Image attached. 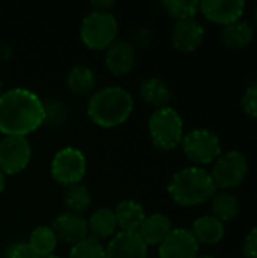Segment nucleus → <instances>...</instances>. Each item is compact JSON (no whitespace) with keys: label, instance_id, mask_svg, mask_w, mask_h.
I'll return each mask as SVG.
<instances>
[{"label":"nucleus","instance_id":"obj_22","mask_svg":"<svg viewBox=\"0 0 257 258\" xmlns=\"http://www.w3.org/2000/svg\"><path fill=\"white\" fill-rule=\"evenodd\" d=\"M117 228H118V225H117L115 213H114V210H111L108 207H101V209L95 210L88 221V233H91L89 237H92L98 242L114 236Z\"/></svg>","mask_w":257,"mask_h":258},{"label":"nucleus","instance_id":"obj_14","mask_svg":"<svg viewBox=\"0 0 257 258\" xmlns=\"http://www.w3.org/2000/svg\"><path fill=\"white\" fill-rule=\"evenodd\" d=\"M106 258H147V245L138 233H118L105 248Z\"/></svg>","mask_w":257,"mask_h":258},{"label":"nucleus","instance_id":"obj_3","mask_svg":"<svg viewBox=\"0 0 257 258\" xmlns=\"http://www.w3.org/2000/svg\"><path fill=\"white\" fill-rule=\"evenodd\" d=\"M88 116L100 127L111 128L127 121L133 110V97L120 86L101 88L89 97Z\"/></svg>","mask_w":257,"mask_h":258},{"label":"nucleus","instance_id":"obj_7","mask_svg":"<svg viewBox=\"0 0 257 258\" xmlns=\"http://www.w3.org/2000/svg\"><path fill=\"white\" fill-rule=\"evenodd\" d=\"M185 156L197 166L214 165L223 154V145L217 133L208 128H194L186 133L180 144Z\"/></svg>","mask_w":257,"mask_h":258},{"label":"nucleus","instance_id":"obj_28","mask_svg":"<svg viewBox=\"0 0 257 258\" xmlns=\"http://www.w3.org/2000/svg\"><path fill=\"white\" fill-rule=\"evenodd\" d=\"M241 107L244 113L253 119H257V82L250 85L241 98Z\"/></svg>","mask_w":257,"mask_h":258},{"label":"nucleus","instance_id":"obj_36","mask_svg":"<svg viewBox=\"0 0 257 258\" xmlns=\"http://www.w3.org/2000/svg\"><path fill=\"white\" fill-rule=\"evenodd\" d=\"M42 258H59V257H56V255H53V254H52V255H48V257H42Z\"/></svg>","mask_w":257,"mask_h":258},{"label":"nucleus","instance_id":"obj_19","mask_svg":"<svg viewBox=\"0 0 257 258\" xmlns=\"http://www.w3.org/2000/svg\"><path fill=\"white\" fill-rule=\"evenodd\" d=\"M254 38V29L248 21L239 20L229 26H224L220 35L223 45L229 50H242Z\"/></svg>","mask_w":257,"mask_h":258},{"label":"nucleus","instance_id":"obj_12","mask_svg":"<svg viewBox=\"0 0 257 258\" xmlns=\"http://www.w3.org/2000/svg\"><path fill=\"white\" fill-rule=\"evenodd\" d=\"M204 35L206 29L198 20H182L176 21L171 30V42L176 50L182 53H192L203 44Z\"/></svg>","mask_w":257,"mask_h":258},{"label":"nucleus","instance_id":"obj_8","mask_svg":"<svg viewBox=\"0 0 257 258\" xmlns=\"http://www.w3.org/2000/svg\"><path fill=\"white\" fill-rule=\"evenodd\" d=\"M50 172L59 184L67 187L80 184L86 174V157L80 150L65 147L55 154L50 165Z\"/></svg>","mask_w":257,"mask_h":258},{"label":"nucleus","instance_id":"obj_37","mask_svg":"<svg viewBox=\"0 0 257 258\" xmlns=\"http://www.w3.org/2000/svg\"><path fill=\"white\" fill-rule=\"evenodd\" d=\"M0 95H2V80H0Z\"/></svg>","mask_w":257,"mask_h":258},{"label":"nucleus","instance_id":"obj_5","mask_svg":"<svg viewBox=\"0 0 257 258\" xmlns=\"http://www.w3.org/2000/svg\"><path fill=\"white\" fill-rule=\"evenodd\" d=\"M118 35V21L112 12L91 11L80 24L82 42L91 50H103L115 42Z\"/></svg>","mask_w":257,"mask_h":258},{"label":"nucleus","instance_id":"obj_2","mask_svg":"<svg viewBox=\"0 0 257 258\" xmlns=\"http://www.w3.org/2000/svg\"><path fill=\"white\" fill-rule=\"evenodd\" d=\"M167 190L176 204L182 207H195L209 203L218 189L208 169L201 166H188L171 177Z\"/></svg>","mask_w":257,"mask_h":258},{"label":"nucleus","instance_id":"obj_13","mask_svg":"<svg viewBox=\"0 0 257 258\" xmlns=\"http://www.w3.org/2000/svg\"><path fill=\"white\" fill-rule=\"evenodd\" d=\"M53 233L58 240H62L70 245H76L80 240L88 237V222L82 215L64 212L58 215L52 225Z\"/></svg>","mask_w":257,"mask_h":258},{"label":"nucleus","instance_id":"obj_21","mask_svg":"<svg viewBox=\"0 0 257 258\" xmlns=\"http://www.w3.org/2000/svg\"><path fill=\"white\" fill-rule=\"evenodd\" d=\"M139 94L147 104L156 109L168 106L171 100V89L168 83L159 77H148L142 80L139 86Z\"/></svg>","mask_w":257,"mask_h":258},{"label":"nucleus","instance_id":"obj_15","mask_svg":"<svg viewBox=\"0 0 257 258\" xmlns=\"http://www.w3.org/2000/svg\"><path fill=\"white\" fill-rule=\"evenodd\" d=\"M136 50L129 41H117L106 48V68L115 76H126L135 65Z\"/></svg>","mask_w":257,"mask_h":258},{"label":"nucleus","instance_id":"obj_35","mask_svg":"<svg viewBox=\"0 0 257 258\" xmlns=\"http://www.w3.org/2000/svg\"><path fill=\"white\" fill-rule=\"evenodd\" d=\"M197 258H215L214 255H198Z\"/></svg>","mask_w":257,"mask_h":258},{"label":"nucleus","instance_id":"obj_18","mask_svg":"<svg viewBox=\"0 0 257 258\" xmlns=\"http://www.w3.org/2000/svg\"><path fill=\"white\" fill-rule=\"evenodd\" d=\"M171 221L164 213H153L150 216H145L138 236L142 239V242L148 245H161L165 237L171 233Z\"/></svg>","mask_w":257,"mask_h":258},{"label":"nucleus","instance_id":"obj_16","mask_svg":"<svg viewBox=\"0 0 257 258\" xmlns=\"http://www.w3.org/2000/svg\"><path fill=\"white\" fill-rule=\"evenodd\" d=\"M189 231L192 233L198 245H209V246L220 243L226 236L224 224L217 218H214L212 215H204L197 218L192 222Z\"/></svg>","mask_w":257,"mask_h":258},{"label":"nucleus","instance_id":"obj_17","mask_svg":"<svg viewBox=\"0 0 257 258\" xmlns=\"http://www.w3.org/2000/svg\"><path fill=\"white\" fill-rule=\"evenodd\" d=\"M114 213L117 218V225L123 233H138L145 219L144 207L133 200H124L118 203Z\"/></svg>","mask_w":257,"mask_h":258},{"label":"nucleus","instance_id":"obj_26","mask_svg":"<svg viewBox=\"0 0 257 258\" xmlns=\"http://www.w3.org/2000/svg\"><path fill=\"white\" fill-rule=\"evenodd\" d=\"M161 5L164 11L177 21L195 18L200 12V2L197 0H165Z\"/></svg>","mask_w":257,"mask_h":258},{"label":"nucleus","instance_id":"obj_9","mask_svg":"<svg viewBox=\"0 0 257 258\" xmlns=\"http://www.w3.org/2000/svg\"><path fill=\"white\" fill-rule=\"evenodd\" d=\"M32 157V147L24 136H5L0 141V171L14 175L26 169Z\"/></svg>","mask_w":257,"mask_h":258},{"label":"nucleus","instance_id":"obj_11","mask_svg":"<svg viewBox=\"0 0 257 258\" xmlns=\"http://www.w3.org/2000/svg\"><path fill=\"white\" fill-rule=\"evenodd\" d=\"M200 245L188 228H173L159 245V258H197Z\"/></svg>","mask_w":257,"mask_h":258},{"label":"nucleus","instance_id":"obj_33","mask_svg":"<svg viewBox=\"0 0 257 258\" xmlns=\"http://www.w3.org/2000/svg\"><path fill=\"white\" fill-rule=\"evenodd\" d=\"M5 186H6V178H5V174L0 171V194L5 190Z\"/></svg>","mask_w":257,"mask_h":258},{"label":"nucleus","instance_id":"obj_1","mask_svg":"<svg viewBox=\"0 0 257 258\" xmlns=\"http://www.w3.org/2000/svg\"><path fill=\"white\" fill-rule=\"evenodd\" d=\"M45 122L41 98L24 88H14L0 95V132L5 136H27Z\"/></svg>","mask_w":257,"mask_h":258},{"label":"nucleus","instance_id":"obj_23","mask_svg":"<svg viewBox=\"0 0 257 258\" xmlns=\"http://www.w3.org/2000/svg\"><path fill=\"white\" fill-rule=\"evenodd\" d=\"M67 85L71 92L77 95H89L95 89L97 77L92 68L86 65H76L67 74Z\"/></svg>","mask_w":257,"mask_h":258},{"label":"nucleus","instance_id":"obj_27","mask_svg":"<svg viewBox=\"0 0 257 258\" xmlns=\"http://www.w3.org/2000/svg\"><path fill=\"white\" fill-rule=\"evenodd\" d=\"M70 258H106V251L98 240L88 236L86 239L73 245Z\"/></svg>","mask_w":257,"mask_h":258},{"label":"nucleus","instance_id":"obj_6","mask_svg":"<svg viewBox=\"0 0 257 258\" xmlns=\"http://www.w3.org/2000/svg\"><path fill=\"white\" fill-rule=\"evenodd\" d=\"M211 177L220 190L230 192L239 187L248 174V159L242 151L230 150L223 153L212 166Z\"/></svg>","mask_w":257,"mask_h":258},{"label":"nucleus","instance_id":"obj_24","mask_svg":"<svg viewBox=\"0 0 257 258\" xmlns=\"http://www.w3.org/2000/svg\"><path fill=\"white\" fill-rule=\"evenodd\" d=\"M58 245V237L53 233L52 227L39 225L36 227L29 237V246L38 257H48L53 254Z\"/></svg>","mask_w":257,"mask_h":258},{"label":"nucleus","instance_id":"obj_25","mask_svg":"<svg viewBox=\"0 0 257 258\" xmlns=\"http://www.w3.org/2000/svg\"><path fill=\"white\" fill-rule=\"evenodd\" d=\"M62 203L67 209V212L70 213H76V215H82L83 212H86L92 203V197L91 192L88 190V187L82 186V184H74V186H68Z\"/></svg>","mask_w":257,"mask_h":258},{"label":"nucleus","instance_id":"obj_32","mask_svg":"<svg viewBox=\"0 0 257 258\" xmlns=\"http://www.w3.org/2000/svg\"><path fill=\"white\" fill-rule=\"evenodd\" d=\"M91 6L94 8V11H108V12H111V8H114L115 6V2H111V0H108V2H92L91 3Z\"/></svg>","mask_w":257,"mask_h":258},{"label":"nucleus","instance_id":"obj_4","mask_svg":"<svg viewBox=\"0 0 257 258\" xmlns=\"http://www.w3.org/2000/svg\"><path fill=\"white\" fill-rule=\"evenodd\" d=\"M148 132L156 148L162 151H173L180 147L185 136L183 119L180 113L171 106L155 109L148 119Z\"/></svg>","mask_w":257,"mask_h":258},{"label":"nucleus","instance_id":"obj_34","mask_svg":"<svg viewBox=\"0 0 257 258\" xmlns=\"http://www.w3.org/2000/svg\"><path fill=\"white\" fill-rule=\"evenodd\" d=\"M254 26L257 27V8H256V11H254Z\"/></svg>","mask_w":257,"mask_h":258},{"label":"nucleus","instance_id":"obj_30","mask_svg":"<svg viewBox=\"0 0 257 258\" xmlns=\"http://www.w3.org/2000/svg\"><path fill=\"white\" fill-rule=\"evenodd\" d=\"M5 258H41L38 257L33 249L29 246V243H15L8 248Z\"/></svg>","mask_w":257,"mask_h":258},{"label":"nucleus","instance_id":"obj_10","mask_svg":"<svg viewBox=\"0 0 257 258\" xmlns=\"http://www.w3.org/2000/svg\"><path fill=\"white\" fill-rule=\"evenodd\" d=\"M245 11L244 0H203L200 2V12L214 24L229 26L242 18Z\"/></svg>","mask_w":257,"mask_h":258},{"label":"nucleus","instance_id":"obj_29","mask_svg":"<svg viewBox=\"0 0 257 258\" xmlns=\"http://www.w3.org/2000/svg\"><path fill=\"white\" fill-rule=\"evenodd\" d=\"M153 39V33L148 27H139L133 32L132 35V39L129 41L132 44V47L135 50H142V48H147L150 45Z\"/></svg>","mask_w":257,"mask_h":258},{"label":"nucleus","instance_id":"obj_20","mask_svg":"<svg viewBox=\"0 0 257 258\" xmlns=\"http://www.w3.org/2000/svg\"><path fill=\"white\" fill-rule=\"evenodd\" d=\"M209 206H211L212 216L221 221L223 224L235 221L241 212L238 197L226 190H217V194L211 198Z\"/></svg>","mask_w":257,"mask_h":258},{"label":"nucleus","instance_id":"obj_31","mask_svg":"<svg viewBox=\"0 0 257 258\" xmlns=\"http://www.w3.org/2000/svg\"><path fill=\"white\" fill-rule=\"evenodd\" d=\"M242 254L244 258H257V225L247 233L242 243Z\"/></svg>","mask_w":257,"mask_h":258}]
</instances>
